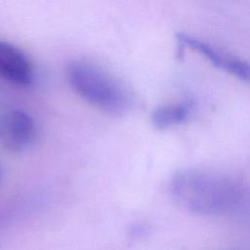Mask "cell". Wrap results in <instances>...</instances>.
<instances>
[{"mask_svg": "<svg viewBox=\"0 0 250 250\" xmlns=\"http://www.w3.org/2000/svg\"><path fill=\"white\" fill-rule=\"evenodd\" d=\"M66 77L73 91L90 104L111 114L125 112L129 100L123 88L103 70L84 62L67 65Z\"/></svg>", "mask_w": 250, "mask_h": 250, "instance_id": "7a4b0ae2", "label": "cell"}, {"mask_svg": "<svg viewBox=\"0 0 250 250\" xmlns=\"http://www.w3.org/2000/svg\"><path fill=\"white\" fill-rule=\"evenodd\" d=\"M173 197L188 211L207 216L229 215L245 203L244 188L232 179L199 170L177 172L170 184Z\"/></svg>", "mask_w": 250, "mask_h": 250, "instance_id": "6da1fadb", "label": "cell"}, {"mask_svg": "<svg viewBox=\"0 0 250 250\" xmlns=\"http://www.w3.org/2000/svg\"><path fill=\"white\" fill-rule=\"evenodd\" d=\"M2 175H3V170H2V165L0 164V183L2 181Z\"/></svg>", "mask_w": 250, "mask_h": 250, "instance_id": "52a82bcc", "label": "cell"}, {"mask_svg": "<svg viewBox=\"0 0 250 250\" xmlns=\"http://www.w3.org/2000/svg\"><path fill=\"white\" fill-rule=\"evenodd\" d=\"M33 118L24 110L13 109L0 116V146L12 152L24 150L34 135Z\"/></svg>", "mask_w": 250, "mask_h": 250, "instance_id": "3957f363", "label": "cell"}, {"mask_svg": "<svg viewBox=\"0 0 250 250\" xmlns=\"http://www.w3.org/2000/svg\"><path fill=\"white\" fill-rule=\"evenodd\" d=\"M0 76L18 85H29L33 67L25 54L11 43L0 41Z\"/></svg>", "mask_w": 250, "mask_h": 250, "instance_id": "5b68a950", "label": "cell"}, {"mask_svg": "<svg viewBox=\"0 0 250 250\" xmlns=\"http://www.w3.org/2000/svg\"><path fill=\"white\" fill-rule=\"evenodd\" d=\"M192 104L182 102L158 106L151 114V123L157 130H165L188 120Z\"/></svg>", "mask_w": 250, "mask_h": 250, "instance_id": "8992f818", "label": "cell"}, {"mask_svg": "<svg viewBox=\"0 0 250 250\" xmlns=\"http://www.w3.org/2000/svg\"><path fill=\"white\" fill-rule=\"evenodd\" d=\"M229 250H238V249H229Z\"/></svg>", "mask_w": 250, "mask_h": 250, "instance_id": "ba28073f", "label": "cell"}, {"mask_svg": "<svg viewBox=\"0 0 250 250\" xmlns=\"http://www.w3.org/2000/svg\"><path fill=\"white\" fill-rule=\"evenodd\" d=\"M176 36L178 42L183 46H188L191 50L196 51L216 67L229 72L240 80L250 82V64L246 62L217 50L188 34L178 33Z\"/></svg>", "mask_w": 250, "mask_h": 250, "instance_id": "277c9868", "label": "cell"}]
</instances>
